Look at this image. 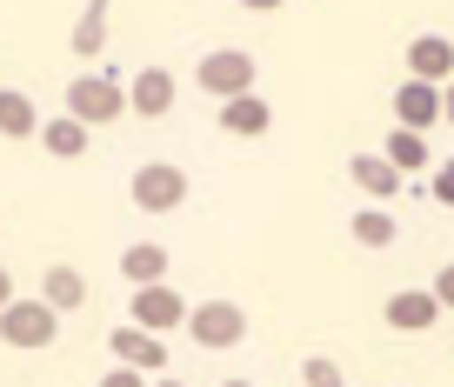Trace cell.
<instances>
[{
	"instance_id": "7",
	"label": "cell",
	"mask_w": 454,
	"mask_h": 387,
	"mask_svg": "<svg viewBox=\"0 0 454 387\" xmlns=\"http://www.w3.org/2000/svg\"><path fill=\"white\" fill-rule=\"evenodd\" d=\"M395 120H401V128H414V134H427L434 120H448V107H441V87H434V81L395 87Z\"/></svg>"
},
{
	"instance_id": "13",
	"label": "cell",
	"mask_w": 454,
	"mask_h": 387,
	"mask_svg": "<svg viewBox=\"0 0 454 387\" xmlns=\"http://www.w3.org/2000/svg\"><path fill=\"white\" fill-rule=\"evenodd\" d=\"M348 174H355V187H361V194H374V201L401 194V167L387 154H355V160H348Z\"/></svg>"
},
{
	"instance_id": "24",
	"label": "cell",
	"mask_w": 454,
	"mask_h": 387,
	"mask_svg": "<svg viewBox=\"0 0 454 387\" xmlns=\"http://www.w3.org/2000/svg\"><path fill=\"white\" fill-rule=\"evenodd\" d=\"M434 294H441V307H454V267L434 274Z\"/></svg>"
},
{
	"instance_id": "26",
	"label": "cell",
	"mask_w": 454,
	"mask_h": 387,
	"mask_svg": "<svg viewBox=\"0 0 454 387\" xmlns=\"http://www.w3.org/2000/svg\"><path fill=\"white\" fill-rule=\"evenodd\" d=\"M7 301H14V281H7V267H0V307H7Z\"/></svg>"
},
{
	"instance_id": "2",
	"label": "cell",
	"mask_w": 454,
	"mask_h": 387,
	"mask_svg": "<svg viewBox=\"0 0 454 387\" xmlns=\"http://www.w3.org/2000/svg\"><path fill=\"white\" fill-rule=\"evenodd\" d=\"M54 328H60V307H47V301H7L0 307V341L7 347H54Z\"/></svg>"
},
{
	"instance_id": "6",
	"label": "cell",
	"mask_w": 454,
	"mask_h": 387,
	"mask_svg": "<svg viewBox=\"0 0 454 387\" xmlns=\"http://www.w3.org/2000/svg\"><path fill=\"white\" fill-rule=\"evenodd\" d=\"M134 328H154V334L187 328V301L174 294L168 281H154V287H134Z\"/></svg>"
},
{
	"instance_id": "14",
	"label": "cell",
	"mask_w": 454,
	"mask_h": 387,
	"mask_svg": "<svg viewBox=\"0 0 454 387\" xmlns=\"http://www.w3.org/2000/svg\"><path fill=\"white\" fill-rule=\"evenodd\" d=\"M0 134H7V141L41 134V114H34V101L20 94V87H0Z\"/></svg>"
},
{
	"instance_id": "22",
	"label": "cell",
	"mask_w": 454,
	"mask_h": 387,
	"mask_svg": "<svg viewBox=\"0 0 454 387\" xmlns=\"http://www.w3.org/2000/svg\"><path fill=\"white\" fill-rule=\"evenodd\" d=\"M427 194H434L441 207H454V160H441V167H434V181H427Z\"/></svg>"
},
{
	"instance_id": "4",
	"label": "cell",
	"mask_w": 454,
	"mask_h": 387,
	"mask_svg": "<svg viewBox=\"0 0 454 387\" xmlns=\"http://www.w3.org/2000/svg\"><path fill=\"white\" fill-rule=\"evenodd\" d=\"M187 334H194V347L221 354V347H234L247 334V314L234 301H200V307H187Z\"/></svg>"
},
{
	"instance_id": "17",
	"label": "cell",
	"mask_w": 454,
	"mask_h": 387,
	"mask_svg": "<svg viewBox=\"0 0 454 387\" xmlns=\"http://www.w3.org/2000/svg\"><path fill=\"white\" fill-rule=\"evenodd\" d=\"M41 141H47V154H60V160H74V154H87V120H74V114H60V120H47V128H41Z\"/></svg>"
},
{
	"instance_id": "3",
	"label": "cell",
	"mask_w": 454,
	"mask_h": 387,
	"mask_svg": "<svg viewBox=\"0 0 454 387\" xmlns=\"http://www.w3.org/2000/svg\"><path fill=\"white\" fill-rule=\"evenodd\" d=\"M67 114L87 120V128H107L114 114H128V87H114L107 74H81L67 87Z\"/></svg>"
},
{
	"instance_id": "27",
	"label": "cell",
	"mask_w": 454,
	"mask_h": 387,
	"mask_svg": "<svg viewBox=\"0 0 454 387\" xmlns=\"http://www.w3.org/2000/svg\"><path fill=\"white\" fill-rule=\"evenodd\" d=\"M241 7H254V14H274V7H281V0H241Z\"/></svg>"
},
{
	"instance_id": "9",
	"label": "cell",
	"mask_w": 454,
	"mask_h": 387,
	"mask_svg": "<svg viewBox=\"0 0 454 387\" xmlns=\"http://www.w3.org/2000/svg\"><path fill=\"white\" fill-rule=\"evenodd\" d=\"M408 74L414 81H454V41L448 34H414L408 41Z\"/></svg>"
},
{
	"instance_id": "11",
	"label": "cell",
	"mask_w": 454,
	"mask_h": 387,
	"mask_svg": "<svg viewBox=\"0 0 454 387\" xmlns=\"http://www.w3.org/2000/svg\"><path fill=\"white\" fill-rule=\"evenodd\" d=\"M441 321V294L434 287H408V294H395V301H387V328H401V334H414V328H434Z\"/></svg>"
},
{
	"instance_id": "10",
	"label": "cell",
	"mask_w": 454,
	"mask_h": 387,
	"mask_svg": "<svg viewBox=\"0 0 454 387\" xmlns=\"http://www.w3.org/2000/svg\"><path fill=\"white\" fill-rule=\"evenodd\" d=\"M221 128L241 134V141H261V134L274 128V107L261 101V94H234V101H221Z\"/></svg>"
},
{
	"instance_id": "8",
	"label": "cell",
	"mask_w": 454,
	"mask_h": 387,
	"mask_svg": "<svg viewBox=\"0 0 454 387\" xmlns=\"http://www.w3.org/2000/svg\"><path fill=\"white\" fill-rule=\"evenodd\" d=\"M107 347L128 360V368H141V374H160V368H168V347H160V334H154V328H134V321H128V328H114Z\"/></svg>"
},
{
	"instance_id": "23",
	"label": "cell",
	"mask_w": 454,
	"mask_h": 387,
	"mask_svg": "<svg viewBox=\"0 0 454 387\" xmlns=\"http://www.w3.org/2000/svg\"><path fill=\"white\" fill-rule=\"evenodd\" d=\"M100 387H147V374H141V368H128V360H121V368H114V374H100Z\"/></svg>"
},
{
	"instance_id": "12",
	"label": "cell",
	"mask_w": 454,
	"mask_h": 387,
	"mask_svg": "<svg viewBox=\"0 0 454 387\" xmlns=\"http://www.w3.org/2000/svg\"><path fill=\"white\" fill-rule=\"evenodd\" d=\"M128 107L134 114H147V120H160L174 107V74L168 67H147V74H134V87H128Z\"/></svg>"
},
{
	"instance_id": "15",
	"label": "cell",
	"mask_w": 454,
	"mask_h": 387,
	"mask_svg": "<svg viewBox=\"0 0 454 387\" xmlns=\"http://www.w3.org/2000/svg\"><path fill=\"white\" fill-rule=\"evenodd\" d=\"M121 274H128L134 287H154V281H168V247H154V241L128 247V254H121Z\"/></svg>"
},
{
	"instance_id": "19",
	"label": "cell",
	"mask_w": 454,
	"mask_h": 387,
	"mask_svg": "<svg viewBox=\"0 0 454 387\" xmlns=\"http://www.w3.org/2000/svg\"><path fill=\"white\" fill-rule=\"evenodd\" d=\"M107 41V0H87V14L74 20V54H100Z\"/></svg>"
},
{
	"instance_id": "20",
	"label": "cell",
	"mask_w": 454,
	"mask_h": 387,
	"mask_svg": "<svg viewBox=\"0 0 454 387\" xmlns=\"http://www.w3.org/2000/svg\"><path fill=\"white\" fill-rule=\"evenodd\" d=\"M355 241L361 247H395V214H387V207H361L355 214Z\"/></svg>"
},
{
	"instance_id": "28",
	"label": "cell",
	"mask_w": 454,
	"mask_h": 387,
	"mask_svg": "<svg viewBox=\"0 0 454 387\" xmlns=\"http://www.w3.org/2000/svg\"><path fill=\"white\" fill-rule=\"evenodd\" d=\"M154 387H181V381H154Z\"/></svg>"
},
{
	"instance_id": "16",
	"label": "cell",
	"mask_w": 454,
	"mask_h": 387,
	"mask_svg": "<svg viewBox=\"0 0 454 387\" xmlns=\"http://www.w3.org/2000/svg\"><path fill=\"white\" fill-rule=\"evenodd\" d=\"M41 301H47V307H60V314H67V307H81V301H87V274H81V267H47Z\"/></svg>"
},
{
	"instance_id": "21",
	"label": "cell",
	"mask_w": 454,
	"mask_h": 387,
	"mask_svg": "<svg viewBox=\"0 0 454 387\" xmlns=\"http://www.w3.org/2000/svg\"><path fill=\"white\" fill-rule=\"evenodd\" d=\"M301 381H308V387H340V368L327 354H308V360H301Z\"/></svg>"
},
{
	"instance_id": "18",
	"label": "cell",
	"mask_w": 454,
	"mask_h": 387,
	"mask_svg": "<svg viewBox=\"0 0 454 387\" xmlns=\"http://www.w3.org/2000/svg\"><path fill=\"white\" fill-rule=\"evenodd\" d=\"M387 160H395L401 174H421L427 167V134H414V128H395L387 134V147H381Z\"/></svg>"
},
{
	"instance_id": "25",
	"label": "cell",
	"mask_w": 454,
	"mask_h": 387,
	"mask_svg": "<svg viewBox=\"0 0 454 387\" xmlns=\"http://www.w3.org/2000/svg\"><path fill=\"white\" fill-rule=\"evenodd\" d=\"M441 107H448V128H454V81L441 87Z\"/></svg>"
},
{
	"instance_id": "5",
	"label": "cell",
	"mask_w": 454,
	"mask_h": 387,
	"mask_svg": "<svg viewBox=\"0 0 454 387\" xmlns=\"http://www.w3.org/2000/svg\"><path fill=\"white\" fill-rule=\"evenodd\" d=\"M128 194H134V207H147V214H174V207L187 201V174L174 167V160H147Z\"/></svg>"
},
{
	"instance_id": "1",
	"label": "cell",
	"mask_w": 454,
	"mask_h": 387,
	"mask_svg": "<svg viewBox=\"0 0 454 387\" xmlns=\"http://www.w3.org/2000/svg\"><path fill=\"white\" fill-rule=\"evenodd\" d=\"M194 81L207 87L214 101H234V94H254V54H241V47H214V54H200Z\"/></svg>"
},
{
	"instance_id": "29",
	"label": "cell",
	"mask_w": 454,
	"mask_h": 387,
	"mask_svg": "<svg viewBox=\"0 0 454 387\" xmlns=\"http://www.w3.org/2000/svg\"><path fill=\"white\" fill-rule=\"evenodd\" d=\"M227 387H247V381H227Z\"/></svg>"
}]
</instances>
